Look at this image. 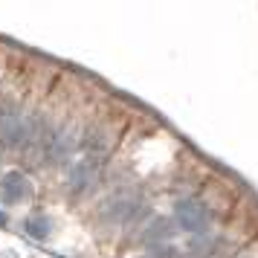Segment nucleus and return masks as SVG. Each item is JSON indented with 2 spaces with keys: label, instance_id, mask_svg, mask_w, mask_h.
Listing matches in <instances>:
<instances>
[{
  "label": "nucleus",
  "instance_id": "1",
  "mask_svg": "<svg viewBox=\"0 0 258 258\" xmlns=\"http://www.w3.org/2000/svg\"><path fill=\"white\" fill-rule=\"evenodd\" d=\"M29 137H32L29 116L18 113V110H0V140L6 145H21Z\"/></svg>",
  "mask_w": 258,
  "mask_h": 258
},
{
  "label": "nucleus",
  "instance_id": "2",
  "mask_svg": "<svg viewBox=\"0 0 258 258\" xmlns=\"http://www.w3.org/2000/svg\"><path fill=\"white\" fill-rule=\"evenodd\" d=\"M177 223H180L188 235H203L209 229V212H206V206L198 203V200H183V203L177 206Z\"/></svg>",
  "mask_w": 258,
  "mask_h": 258
},
{
  "label": "nucleus",
  "instance_id": "3",
  "mask_svg": "<svg viewBox=\"0 0 258 258\" xmlns=\"http://www.w3.org/2000/svg\"><path fill=\"white\" fill-rule=\"evenodd\" d=\"M26 177L21 171H9V174L0 180V200L6 203V206H15V203H21L26 198Z\"/></svg>",
  "mask_w": 258,
  "mask_h": 258
},
{
  "label": "nucleus",
  "instance_id": "4",
  "mask_svg": "<svg viewBox=\"0 0 258 258\" xmlns=\"http://www.w3.org/2000/svg\"><path fill=\"white\" fill-rule=\"evenodd\" d=\"M24 229L26 235H32V238H47L49 232H52V223H49V218H44V215H32V218H26L24 221Z\"/></svg>",
  "mask_w": 258,
  "mask_h": 258
},
{
  "label": "nucleus",
  "instance_id": "5",
  "mask_svg": "<svg viewBox=\"0 0 258 258\" xmlns=\"http://www.w3.org/2000/svg\"><path fill=\"white\" fill-rule=\"evenodd\" d=\"M0 226H6V215L3 212H0Z\"/></svg>",
  "mask_w": 258,
  "mask_h": 258
}]
</instances>
